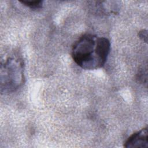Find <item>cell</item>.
Masks as SVG:
<instances>
[{
  "label": "cell",
  "mask_w": 148,
  "mask_h": 148,
  "mask_svg": "<svg viewBox=\"0 0 148 148\" xmlns=\"http://www.w3.org/2000/svg\"><path fill=\"white\" fill-rule=\"evenodd\" d=\"M24 64L17 57H10L1 65V91L12 92L24 83Z\"/></svg>",
  "instance_id": "cell-2"
},
{
  "label": "cell",
  "mask_w": 148,
  "mask_h": 148,
  "mask_svg": "<svg viewBox=\"0 0 148 148\" xmlns=\"http://www.w3.org/2000/svg\"><path fill=\"white\" fill-rule=\"evenodd\" d=\"M124 147H148V130L145 127L133 134L126 140Z\"/></svg>",
  "instance_id": "cell-3"
},
{
  "label": "cell",
  "mask_w": 148,
  "mask_h": 148,
  "mask_svg": "<svg viewBox=\"0 0 148 148\" xmlns=\"http://www.w3.org/2000/svg\"><path fill=\"white\" fill-rule=\"evenodd\" d=\"M110 49V43L107 38L86 34L75 43L72 50V57L81 68L95 69L105 65Z\"/></svg>",
  "instance_id": "cell-1"
},
{
  "label": "cell",
  "mask_w": 148,
  "mask_h": 148,
  "mask_svg": "<svg viewBox=\"0 0 148 148\" xmlns=\"http://www.w3.org/2000/svg\"><path fill=\"white\" fill-rule=\"evenodd\" d=\"M147 31L145 29L142 30L139 33V37L141 39H142L143 40V41H145V42H147Z\"/></svg>",
  "instance_id": "cell-5"
},
{
  "label": "cell",
  "mask_w": 148,
  "mask_h": 148,
  "mask_svg": "<svg viewBox=\"0 0 148 148\" xmlns=\"http://www.w3.org/2000/svg\"><path fill=\"white\" fill-rule=\"evenodd\" d=\"M20 2L32 9H38L42 7L43 2V1H22Z\"/></svg>",
  "instance_id": "cell-4"
}]
</instances>
